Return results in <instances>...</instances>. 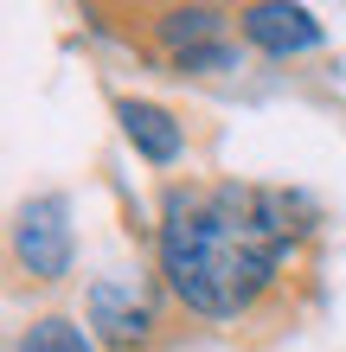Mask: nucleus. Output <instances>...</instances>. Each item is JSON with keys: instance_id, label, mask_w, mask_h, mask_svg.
<instances>
[{"instance_id": "f257e3e1", "label": "nucleus", "mask_w": 346, "mask_h": 352, "mask_svg": "<svg viewBox=\"0 0 346 352\" xmlns=\"http://www.w3.org/2000/svg\"><path fill=\"white\" fill-rule=\"evenodd\" d=\"M295 218H308V205L270 186H218V192L173 186L160 218V269L193 314L231 320L276 282V263L308 231Z\"/></svg>"}, {"instance_id": "f03ea898", "label": "nucleus", "mask_w": 346, "mask_h": 352, "mask_svg": "<svg viewBox=\"0 0 346 352\" xmlns=\"http://www.w3.org/2000/svg\"><path fill=\"white\" fill-rule=\"evenodd\" d=\"M19 263L32 269L39 282H58L71 269V212H65V199H32L26 212H19Z\"/></svg>"}, {"instance_id": "7ed1b4c3", "label": "nucleus", "mask_w": 346, "mask_h": 352, "mask_svg": "<svg viewBox=\"0 0 346 352\" xmlns=\"http://www.w3.org/2000/svg\"><path fill=\"white\" fill-rule=\"evenodd\" d=\"M237 26L263 58H295V52L321 45V19L308 7H295V0H257V7L237 13Z\"/></svg>"}, {"instance_id": "20e7f679", "label": "nucleus", "mask_w": 346, "mask_h": 352, "mask_svg": "<svg viewBox=\"0 0 346 352\" xmlns=\"http://www.w3.org/2000/svg\"><path fill=\"white\" fill-rule=\"evenodd\" d=\"M116 116H122V135H129L135 148L154 160V167H173V160H180L186 135H180V122H173L167 109H160V102H135V96H129Z\"/></svg>"}, {"instance_id": "39448f33", "label": "nucleus", "mask_w": 346, "mask_h": 352, "mask_svg": "<svg viewBox=\"0 0 346 352\" xmlns=\"http://www.w3.org/2000/svg\"><path fill=\"white\" fill-rule=\"evenodd\" d=\"M90 320L109 346H141L148 340V307H141L122 282H96L90 288Z\"/></svg>"}, {"instance_id": "423d86ee", "label": "nucleus", "mask_w": 346, "mask_h": 352, "mask_svg": "<svg viewBox=\"0 0 346 352\" xmlns=\"http://www.w3.org/2000/svg\"><path fill=\"white\" fill-rule=\"evenodd\" d=\"M218 32H225V13L218 7H173V13H160V38H167V52H180V58L212 52Z\"/></svg>"}, {"instance_id": "0eeeda50", "label": "nucleus", "mask_w": 346, "mask_h": 352, "mask_svg": "<svg viewBox=\"0 0 346 352\" xmlns=\"http://www.w3.org/2000/svg\"><path fill=\"white\" fill-rule=\"evenodd\" d=\"M19 352H90V340H84V327H71V320L45 314V320H32V327H26Z\"/></svg>"}]
</instances>
